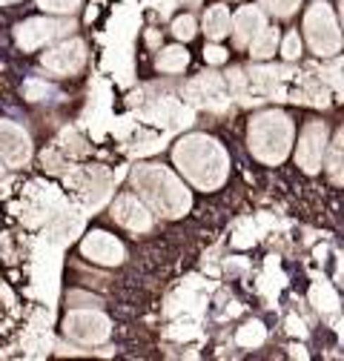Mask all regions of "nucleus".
<instances>
[{
	"label": "nucleus",
	"mask_w": 344,
	"mask_h": 361,
	"mask_svg": "<svg viewBox=\"0 0 344 361\" xmlns=\"http://www.w3.org/2000/svg\"><path fill=\"white\" fill-rule=\"evenodd\" d=\"M172 161L198 190H219L230 172L224 147L207 135H184L172 149Z\"/></svg>",
	"instance_id": "obj_1"
},
{
	"label": "nucleus",
	"mask_w": 344,
	"mask_h": 361,
	"mask_svg": "<svg viewBox=\"0 0 344 361\" xmlns=\"http://www.w3.org/2000/svg\"><path fill=\"white\" fill-rule=\"evenodd\" d=\"M133 184L149 201V207L155 212H161L164 218H181L192 207L190 190L161 164H141V166H135Z\"/></svg>",
	"instance_id": "obj_2"
},
{
	"label": "nucleus",
	"mask_w": 344,
	"mask_h": 361,
	"mask_svg": "<svg viewBox=\"0 0 344 361\" xmlns=\"http://www.w3.org/2000/svg\"><path fill=\"white\" fill-rule=\"evenodd\" d=\"M293 144V123L284 112H262L250 123V149L258 161L270 166L281 164Z\"/></svg>",
	"instance_id": "obj_3"
},
{
	"label": "nucleus",
	"mask_w": 344,
	"mask_h": 361,
	"mask_svg": "<svg viewBox=\"0 0 344 361\" xmlns=\"http://www.w3.org/2000/svg\"><path fill=\"white\" fill-rule=\"evenodd\" d=\"M305 29H307V37H310V47L316 55H336L341 52V32L336 26V18H333V9L327 4H313L307 18H305Z\"/></svg>",
	"instance_id": "obj_4"
},
{
	"label": "nucleus",
	"mask_w": 344,
	"mask_h": 361,
	"mask_svg": "<svg viewBox=\"0 0 344 361\" xmlns=\"http://www.w3.org/2000/svg\"><path fill=\"white\" fill-rule=\"evenodd\" d=\"M63 327H66V336L80 344H101L109 336V319L101 312H90V310L72 312Z\"/></svg>",
	"instance_id": "obj_5"
},
{
	"label": "nucleus",
	"mask_w": 344,
	"mask_h": 361,
	"mask_svg": "<svg viewBox=\"0 0 344 361\" xmlns=\"http://www.w3.org/2000/svg\"><path fill=\"white\" fill-rule=\"evenodd\" d=\"M72 187H75V192L80 195V201L86 207L95 209L109 195V175L101 166H86V169L72 172Z\"/></svg>",
	"instance_id": "obj_6"
},
{
	"label": "nucleus",
	"mask_w": 344,
	"mask_h": 361,
	"mask_svg": "<svg viewBox=\"0 0 344 361\" xmlns=\"http://www.w3.org/2000/svg\"><path fill=\"white\" fill-rule=\"evenodd\" d=\"M69 29H75L69 20H49V18H35V20H26L18 26V43L23 49H35V47H43L61 35H66Z\"/></svg>",
	"instance_id": "obj_7"
},
{
	"label": "nucleus",
	"mask_w": 344,
	"mask_h": 361,
	"mask_svg": "<svg viewBox=\"0 0 344 361\" xmlns=\"http://www.w3.org/2000/svg\"><path fill=\"white\" fill-rule=\"evenodd\" d=\"M0 158L9 166H23L32 158L29 135L12 121H0Z\"/></svg>",
	"instance_id": "obj_8"
},
{
	"label": "nucleus",
	"mask_w": 344,
	"mask_h": 361,
	"mask_svg": "<svg viewBox=\"0 0 344 361\" xmlns=\"http://www.w3.org/2000/svg\"><path fill=\"white\" fill-rule=\"evenodd\" d=\"M324 144H327V126L321 121L307 123V129L301 132V141H298V166L305 172H316L321 166V155H324Z\"/></svg>",
	"instance_id": "obj_9"
},
{
	"label": "nucleus",
	"mask_w": 344,
	"mask_h": 361,
	"mask_svg": "<svg viewBox=\"0 0 344 361\" xmlns=\"http://www.w3.org/2000/svg\"><path fill=\"white\" fill-rule=\"evenodd\" d=\"M80 252L104 267H115L123 261V244L109 233H90L80 244Z\"/></svg>",
	"instance_id": "obj_10"
},
{
	"label": "nucleus",
	"mask_w": 344,
	"mask_h": 361,
	"mask_svg": "<svg viewBox=\"0 0 344 361\" xmlns=\"http://www.w3.org/2000/svg\"><path fill=\"white\" fill-rule=\"evenodd\" d=\"M86 61V47L80 40H66L58 49L43 55V66L55 75H75Z\"/></svg>",
	"instance_id": "obj_11"
},
{
	"label": "nucleus",
	"mask_w": 344,
	"mask_h": 361,
	"mask_svg": "<svg viewBox=\"0 0 344 361\" xmlns=\"http://www.w3.org/2000/svg\"><path fill=\"white\" fill-rule=\"evenodd\" d=\"M115 212V221L123 224L126 230H133V233H147L152 227V215L149 209L135 198V195H121L112 207Z\"/></svg>",
	"instance_id": "obj_12"
},
{
	"label": "nucleus",
	"mask_w": 344,
	"mask_h": 361,
	"mask_svg": "<svg viewBox=\"0 0 344 361\" xmlns=\"http://www.w3.org/2000/svg\"><path fill=\"white\" fill-rule=\"evenodd\" d=\"M187 95L192 104L198 106H224L227 101V89H224V80L219 75H201L195 78L190 86H187Z\"/></svg>",
	"instance_id": "obj_13"
},
{
	"label": "nucleus",
	"mask_w": 344,
	"mask_h": 361,
	"mask_svg": "<svg viewBox=\"0 0 344 361\" xmlns=\"http://www.w3.org/2000/svg\"><path fill=\"white\" fill-rule=\"evenodd\" d=\"M264 26V12L258 6H241L233 23V35H235V47H250V40L258 35V29Z\"/></svg>",
	"instance_id": "obj_14"
},
{
	"label": "nucleus",
	"mask_w": 344,
	"mask_h": 361,
	"mask_svg": "<svg viewBox=\"0 0 344 361\" xmlns=\"http://www.w3.org/2000/svg\"><path fill=\"white\" fill-rule=\"evenodd\" d=\"M80 230H83V215L80 212H61L58 215V221L52 224V230H49V235H52V241L55 244H69V241H75L78 235H80Z\"/></svg>",
	"instance_id": "obj_15"
},
{
	"label": "nucleus",
	"mask_w": 344,
	"mask_h": 361,
	"mask_svg": "<svg viewBox=\"0 0 344 361\" xmlns=\"http://www.w3.org/2000/svg\"><path fill=\"white\" fill-rule=\"evenodd\" d=\"M204 32L212 37V40H221L227 32H230V12L224 6H212L207 15H204Z\"/></svg>",
	"instance_id": "obj_16"
},
{
	"label": "nucleus",
	"mask_w": 344,
	"mask_h": 361,
	"mask_svg": "<svg viewBox=\"0 0 344 361\" xmlns=\"http://www.w3.org/2000/svg\"><path fill=\"white\" fill-rule=\"evenodd\" d=\"M276 43H278V32L276 29H270V26H262L258 29V35L250 40V52H252V58H270L273 52H276Z\"/></svg>",
	"instance_id": "obj_17"
},
{
	"label": "nucleus",
	"mask_w": 344,
	"mask_h": 361,
	"mask_svg": "<svg viewBox=\"0 0 344 361\" xmlns=\"http://www.w3.org/2000/svg\"><path fill=\"white\" fill-rule=\"evenodd\" d=\"M327 172H330V180L344 184V129H338V135L333 138L330 158H327Z\"/></svg>",
	"instance_id": "obj_18"
},
{
	"label": "nucleus",
	"mask_w": 344,
	"mask_h": 361,
	"mask_svg": "<svg viewBox=\"0 0 344 361\" xmlns=\"http://www.w3.org/2000/svg\"><path fill=\"white\" fill-rule=\"evenodd\" d=\"M187 63H190V55L181 47H169L158 55V69L161 72H181V69H187Z\"/></svg>",
	"instance_id": "obj_19"
},
{
	"label": "nucleus",
	"mask_w": 344,
	"mask_h": 361,
	"mask_svg": "<svg viewBox=\"0 0 344 361\" xmlns=\"http://www.w3.org/2000/svg\"><path fill=\"white\" fill-rule=\"evenodd\" d=\"M310 301H313L316 310H321V312H333V310L338 307V295L333 293V287H330L327 281H316V284L310 287Z\"/></svg>",
	"instance_id": "obj_20"
},
{
	"label": "nucleus",
	"mask_w": 344,
	"mask_h": 361,
	"mask_svg": "<svg viewBox=\"0 0 344 361\" xmlns=\"http://www.w3.org/2000/svg\"><path fill=\"white\" fill-rule=\"evenodd\" d=\"M264 336H267V333H264L262 324H258V322H250L247 327L238 330V344L252 350V347H258V344H264Z\"/></svg>",
	"instance_id": "obj_21"
},
{
	"label": "nucleus",
	"mask_w": 344,
	"mask_h": 361,
	"mask_svg": "<svg viewBox=\"0 0 344 361\" xmlns=\"http://www.w3.org/2000/svg\"><path fill=\"white\" fill-rule=\"evenodd\" d=\"M298 4H301V0H262V6H264L267 12H273L276 18L293 15V12L298 9Z\"/></svg>",
	"instance_id": "obj_22"
},
{
	"label": "nucleus",
	"mask_w": 344,
	"mask_h": 361,
	"mask_svg": "<svg viewBox=\"0 0 344 361\" xmlns=\"http://www.w3.org/2000/svg\"><path fill=\"white\" fill-rule=\"evenodd\" d=\"M37 6L40 9H47V12H58V15H69L80 6V0H37Z\"/></svg>",
	"instance_id": "obj_23"
},
{
	"label": "nucleus",
	"mask_w": 344,
	"mask_h": 361,
	"mask_svg": "<svg viewBox=\"0 0 344 361\" xmlns=\"http://www.w3.org/2000/svg\"><path fill=\"white\" fill-rule=\"evenodd\" d=\"M324 78L333 83L336 92L344 98V58H341V61H336L333 66H327V69H324Z\"/></svg>",
	"instance_id": "obj_24"
},
{
	"label": "nucleus",
	"mask_w": 344,
	"mask_h": 361,
	"mask_svg": "<svg viewBox=\"0 0 344 361\" xmlns=\"http://www.w3.org/2000/svg\"><path fill=\"white\" fill-rule=\"evenodd\" d=\"M172 35H176V37H181V40H190V37H195V18H190V15L178 18L176 23H172Z\"/></svg>",
	"instance_id": "obj_25"
},
{
	"label": "nucleus",
	"mask_w": 344,
	"mask_h": 361,
	"mask_svg": "<svg viewBox=\"0 0 344 361\" xmlns=\"http://www.w3.org/2000/svg\"><path fill=\"white\" fill-rule=\"evenodd\" d=\"M281 55H284L287 61H295V58L301 55V40H298L295 32H287V37H284V43H281Z\"/></svg>",
	"instance_id": "obj_26"
},
{
	"label": "nucleus",
	"mask_w": 344,
	"mask_h": 361,
	"mask_svg": "<svg viewBox=\"0 0 344 361\" xmlns=\"http://www.w3.org/2000/svg\"><path fill=\"white\" fill-rule=\"evenodd\" d=\"M207 61L209 63H224L227 61V52L221 47H207Z\"/></svg>",
	"instance_id": "obj_27"
},
{
	"label": "nucleus",
	"mask_w": 344,
	"mask_h": 361,
	"mask_svg": "<svg viewBox=\"0 0 344 361\" xmlns=\"http://www.w3.org/2000/svg\"><path fill=\"white\" fill-rule=\"evenodd\" d=\"M336 333H338V338H341V344H344V322H338V327H336Z\"/></svg>",
	"instance_id": "obj_28"
},
{
	"label": "nucleus",
	"mask_w": 344,
	"mask_h": 361,
	"mask_svg": "<svg viewBox=\"0 0 344 361\" xmlns=\"http://www.w3.org/2000/svg\"><path fill=\"white\" fill-rule=\"evenodd\" d=\"M293 355H295V358H305L307 353H305V350H301V347H293Z\"/></svg>",
	"instance_id": "obj_29"
},
{
	"label": "nucleus",
	"mask_w": 344,
	"mask_h": 361,
	"mask_svg": "<svg viewBox=\"0 0 344 361\" xmlns=\"http://www.w3.org/2000/svg\"><path fill=\"white\" fill-rule=\"evenodd\" d=\"M0 4H18V0H0Z\"/></svg>",
	"instance_id": "obj_30"
},
{
	"label": "nucleus",
	"mask_w": 344,
	"mask_h": 361,
	"mask_svg": "<svg viewBox=\"0 0 344 361\" xmlns=\"http://www.w3.org/2000/svg\"><path fill=\"white\" fill-rule=\"evenodd\" d=\"M341 18H344V0H341Z\"/></svg>",
	"instance_id": "obj_31"
},
{
	"label": "nucleus",
	"mask_w": 344,
	"mask_h": 361,
	"mask_svg": "<svg viewBox=\"0 0 344 361\" xmlns=\"http://www.w3.org/2000/svg\"><path fill=\"white\" fill-rule=\"evenodd\" d=\"M0 175H4V166H0Z\"/></svg>",
	"instance_id": "obj_32"
}]
</instances>
